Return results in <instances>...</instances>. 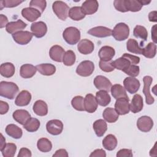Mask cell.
Masks as SVG:
<instances>
[{
	"mask_svg": "<svg viewBox=\"0 0 157 157\" xmlns=\"http://www.w3.org/2000/svg\"><path fill=\"white\" fill-rule=\"evenodd\" d=\"M110 91L112 96L115 99H118L121 98H128L126 92V90L122 85L120 84H115L112 86Z\"/></svg>",
	"mask_w": 157,
	"mask_h": 157,
	"instance_id": "836d02e7",
	"label": "cell"
},
{
	"mask_svg": "<svg viewBox=\"0 0 157 157\" xmlns=\"http://www.w3.org/2000/svg\"><path fill=\"white\" fill-rule=\"evenodd\" d=\"M113 6L117 10L121 12H128L126 8L124 0H115L113 1Z\"/></svg>",
	"mask_w": 157,
	"mask_h": 157,
	"instance_id": "f907efd6",
	"label": "cell"
},
{
	"mask_svg": "<svg viewBox=\"0 0 157 157\" xmlns=\"http://www.w3.org/2000/svg\"><path fill=\"white\" fill-rule=\"evenodd\" d=\"M93 128L96 136L98 137H101L107 131V125L104 120L99 119L93 123Z\"/></svg>",
	"mask_w": 157,
	"mask_h": 157,
	"instance_id": "f546056e",
	"label": "cell"
},
{
	"mask_svg": "<svg viewBox=\"0 0 157 157\" xmlns=\"http://www.w3.org/2000/svg\"><path fill=\"white\" fill-rule=\"evenodd\" d=\"M133 34L136 37L140 38L142 39L144 41H145L147 39L148 32L147 29L143 26H136L133 30Z\"/></svg>",
	"mask_w": 157,
	"mask_h": 157,
	"instance_id": "b9f144b4",
	"label": "cell"
},
{
	"mask_svg": "<svg viewBox=\"0 0 157 157\" xmlns=\"http://www.w3.org/2000/svg\"><path fill=\"white\" fill-rule=\"evenodd\" d=\"M156 53V45L155 44L150 42L143 48L142 55L147 58H153Z\"/></svg>",
	"mask_w": 157,
	"mask_h": 157,
	"instance_id": "60d3db41",
	"label": "cell"
},
{
	"mask_svg": "<svg viewBox=\"0 0 157 157\" xmlns=\"http://www.w3.org/2000/svg\"><path fill=\"white\" fill-rule=\"evenodd\" d=\"M24 2V1L20 0H3L0 1V9L2 10L3 7L11 8L17 7L21 3Z\"/></svg>",
	"mask_w": 157,
	"mask_h": 157,
	"instance_id": "c3c4849f",
	"label": "cell"
},
{
	"mask_svg": "<svg viewBox=\"0 0 157 157\" xmlns=\"http://www.w3.org/2000/svg\"><path fill=\"white\" fill-rule=\"evenodd\" d=\"M19 90L13 82L2 81L0 83V95L9 99H13Z\"/></svg>",
	"mask_w": 157,
	"mask_h": 157,
	"instance_id": "6da1fadb",
	"label": "cell"
},
{
	"mask_svg": "<svg viewBox=\"0 0 157 157\" xmlns=\"http://www.w3.org/2000/svg\"><path fill=\"white\" fill-rule=\"evenodd\" d=\"M97 102L101 106H107L111 101V98L107 91L100 90L96 93Z\"/></svg>",
	"mask_w": 157,
	"mask_h": 157,
	"instance_id": "83f0119b",
	"label": "cell"
},
{
	"mask_svg": "<svg viewBox=\"0 0 157 157\" xmlns=\"http://www.w3.org/2000/svg\"><path fill=\"white\" fill-rule=\"evenodd\" d=\"M99 66L100 69L106 72H110L115 69L113 64V61H102L100 60L99 63Z\"/></svg>",
	"mask_w": 157,
	"mask_h": 157,
	"instance_id": "7dc6e473",
	"label": "cell"
},
{
	"mask_svg": "<svg viewBox=\"0 0 157 157\" xmlns=\"http://www.w3.org/2000/svg\"><path fill=\"white\" fill-rule=\"evenodd\" d=\"M129 34V28L124 23H119L114 27L112 35L115 40L122 41L126 39Z\"/></svg>",
	"mask_w": 157,
	"mask_h": 157,
	"instance_id": "3957f363",
	"label": "cell"
},
{
	"mask_svg": "<svg viewBox=\"0 0 157 157\" xmlns=\"http://www.w3.org/2000/svg\"><path fill=\"white\" fill-rule=\"evenodd\" d=\"M37 147L39 151L42 152H48L52 148V144L47 138H40L37 142Z\"/></svg>",
	"mask_w": 157,
	"mask_h": 157,
	"instance_id": "ab89813d",
	"label": "cell"
},
{
	"mask_svg": "<svg viewBox=\"0 0 157 157\" xmlns=\"http://www.w3.org/2000/svg\"><path fill=\"white\" fill-rule=\"evenodd\" d=\"M6 132L11 137L18 139L21 137L23 131L20 128L14 124H8L6 128Z\"/></svg>",
	"mask_w": 157,
	"mask_h": 157,
	"instance_id": "4dcf8cb0",
	"label": "cell"
},
{
	"mask_svg": "<svg viewBox=\"0 0 157 157\" xmlns=\"http://www.w3.org/2000/svg\"><path fill=\"white\" fill-rule=\"evenodd\" d=\"M156 14L157 12L156 11H151L148 14V19L150 21H153V22H156L157 21V18H156Z\"/></svg>",
	"mask_w": 157,
	"mask_h": 157,
	"instance_id": "91938a15",
	"label": "cell"
},
{
	"mask_svg": "<svg viewBox=\"0 0 157 157\" xmlns=\"http://www.w3.org/2000/svg\"><path fill=\"white\" fill-rule=\"evenodd\" d=\"M113 64L114 67L116 68L117 69L124 72L128 68V67L132 64L126 58L121 56L117 59L116 60L113 61Z\"/></svg>",
	"mask_w": 157,
	"mask_h": 157,
	"instance_id": "f35d334b",
	"label": "cell"
},
{
	"mask_svg": "<svg viewBox=\"0 0 157 157\" xmlns=\"http://www.w3.org/2000/svg\"><path fill=\"white\" fill-rule=\"evenodd\" d=\"M137 126L138 129L144 132L150 131L153 126V121L148 116H142L137 121Z\"/></svg>",
	"mask_w": 157,
	"mask_h": 157,
	"instance_id": "7c38bea8",
	"label": "cell"
},
{
	"mask_svg": "<svg viewBox=\"0 0 157 157\" xmlns=\"http://www.w3.org/2000/svg\"><path fill=\"white\" fill-rule=\"evenodd\" d=\"M144 82V88H143V93L145 96V102L147 104L151 105L154 103L155 99L151 95L150 91V87L153 82V78L147 75L143 78Z\"/></svg>",
	"mask_w": 157,
	"mask_h": 157,
	"instance_id": "9c48e42d",
	"label": "cell"
},
{
	"mask_svg": "<svg viewBox=\"0 0 157 157\" xmlns=\"http://www.w3.org/2000/svg\"><path fill=\"white\" fill-rule=\"evenodd\" d=\"M94 85L95 87L100 90H104L109 92L112 87V83L105 77L98 75L94 79Z\"/></svg>",
	"mask_w": 157,
	"mask_h": 157,
	"instance_id": "4fadbf2b",
	"label": "cell"
},
{
	"mask_svg": "<svg viewBox=\"0 0 157 157\" xmlns=\"http://www.w3.org/2000/svg\"><path fill=\"white\" fill-rule=\"evenodd\" d=\"M115 109L118 115H120L128 113L130 110L129 98H121L117 99L115 104Z\"/></svg>",
	"mask_w": 157,
	"mask_h": 157,
	"instance_id": "30bf717a",
	"label": "cell"
},
{
	"mask_svg": "<svg viewBox=\"0 0 157 157\" xmlns=\"http://www.w3.org/2000/svg\"><path fill=\"white\" fill-rule=\"evenodd\" d=\"M99 4L96 0H86L82 5V9L85 15H92L98 9Z\"/></svg>",
	"mask_w": 157,
	"mask_h": 157,
	"instance_id": "e0dca14e",
	"label": "cell"
},
{
	"mask_svg": "<svg viewBox=\"0 0 157 157\" xmlns=\"http://www.w3.org/2000/svg\"><path fill=\"white\" fill-rule=\"evenodd\" d=\"M36 71V66L30 64H25L20 67V75L24 78H31L35 75Z\"/></svg>",
	"mask_w": 157,
	"mask_h": 157,
	"instance_id": "cb8c5ba5",
	"label": "cell"
},
{
	"mask_svg": "<svg viewBox=\"0 0 157 157\" xmlns=\"http://www.w3.org/2000/svg\"><path fill=\"white\" fill-rule=\"evenodd\" d=\"M115 51L114 48L110 46H103L99 51L98 55L101 60L102 61H110L112 60L115 56Z\"/></svg>",
	"mask_w": 157,
	"mask_h": 157,
	"instance_id": "7402d4cb",
	"label": "cell"
},
{
	"mask_svg": "<svg viewBox=\"0 0 157 157\" xmlns=\"http://www.w3.org/2000/svg\"><path fill=\"white\" fill-rule=\"evenodd\" d=\"M34 112L39 116H45L48 113V106L47 103L42 100L36 101L33 107Z\"/></svg>",
	"mask_w": 157,
	"mask_h": 157,
	"instance_id": "484cf974",
	"label": "cell"
},
{
	"mask_svg": "<svg viewBox=\"0 0 157 157\" xmlns=\"http://www.w3.org/2000/svg\"><path fill=\"white\" fill-rule=\"evenodd\" d=\"M98 102L96 98L92 94H87L84 98L85 110L88 113L94 112L98 108Z\"/></svg>",
	"mask_w": 157,
	"mask_h": 157,
	"instance_id": "2e32d148",
	"label": "cell"
},
{
	"mask_svg": "<svg viewBox=\"0 0 157 157\" xmlns=\"http://www.w3.org/2000/svg\"><path fill=\"white\" fill-rule=\"evenodd\" d=\"M53 156L55 157H67L68 156V153L67 151L65 149H59L55 151V153L53 155Z\"/></svg>",
	"mask_w": 157,
	"mask_h": 157,
	"instance_id": "6f0895ef",
	"label": "cell"
},
{
	"mask_svg": "<svg viewBox=\"0 0 157 157\" xmlns=\"http://www.w3.org/2000/svg\"><path fill=\"white\" fill-rule=\"evenodd\" d=\"M17 146L15 144L7 143L1 151L4 157H13L15 154Z\"/></svg>",
	"mask_w": 157,
	"mask_h": 157,
	"instance_id": "7bdbcfd3",
	"label": "cell"
},
{
	"mask_svg": "<svg viewBox=\"0 0 157 157\" xmlns=\"http://www.w3.org/2000/svg\"><path fill=\"white\" fill-rule=\"evenodd\" d=\"M143 107L144 103L142 97L140 94H136L131 100V103L129 104L130 110L134 113H138L142 110Z\"/></svg>",
	"mask_w": 157,
	"mask_h": 157,
	"instance_id": "603a6c76",
	"label": "cell"
},
{
	"mask_svg": "<svg viewBox=\"0 0 157 157\" xmlns=\"http://www.w3.org/2000/svg\"><path fill=\"white\" fill-rule=\"evenodd\" d=\"M75 59L76 56L74 52L72 50H69L66 51L64 55L63 58V63L66 66H71L75 63Z\"/></svg>",
	"mask_w": 157,
	"mask_h": 157,
	"instance_id": "ee69618b",
	"label": "cell"
},
{
	"mask_svg": "<svg viewBox=\"0 0 157 157\" xmlns=\"http://www.w3.org/2000/svg\"><path fill=\"white\" fill-rule=\"evenodd\" d=\"M31 31L33 36L37 38L44 37L47 32V26L43 21L34 22L31 24Z\"/></svg>",
	"mask_w": 157,
	"mask_h": 157,
	"instance_id": "8fae6325",
	"label": "cell"
},
{
	"mask_svg": "<svg viewBox=\"0 0 157 157\" xmlns=\"http://www.w3.org/2000/svg\"><path fill=\"white\" fill-rule=\"evenodd\" d=\"M85 14L82 11L81 7L75 6L69 9V17L73 20L79 21L85 18Z\"/></svg>",
	"mask_w": 157,
	"mask_h": 157,
	"instance_id": "e575fe53",
	"label": "cell"
},
{
	"mask_svg": "<svg viewBox=\"0 0 157 157\" xmlns=\"http://www.w3.org/2000/svg\"><path fill=\"white\" fill-rule=\"evenodd\" d=\"M31 156H32L31 151H30V150L26 148H21L20 150L19 153L17 155L18 157H24V156L31 157Z\"/></svg>",
	"mask_w": 157,
	"mask_h": 157,
	"instance_id": "db71d44e",
	"label": "cell"
},
{
	"mask_svg": "<svg viewBox=\"0 0 157 157\" xmlns=\"http://www.w3.org/2000/svg\"><path fill=\"white\" fill-rule=\"evenodd\" d=\"M47 2L45 0H32L29 2V7L34 8L42 13L45 9Z\"/></svg>",
	"mask_w": 157,
	"mask_h": 157,
	"instance_id": "bcb514c9",
	"label": "cell"
},
{
	"mask_svg": "<svg viewBox=\"0 0 157 157\" xmlns=\"http://www.w3.org/2000/svg\"><path fill=\"white\" fill-rule=\"evenodd\" d=\"M63 37L67 44L75 45L80 39V31L75 27L70 26L64 30Z\"/></svg>",
	"mask_w": 157,
	"mask_h": 157,
	"instance_id": "7a4b0ae2",
	"label": "cell"
},
{
	"mask_svg": "<svg viewBox=\"0 0 157 157\" xmlns=\"http://www.w3.org/2000/svg\"><path fill=\"white\" fill-rule=\"evenodd\" d=\"M90 157H98V156L105 157L106 153H105V151L102 149H96L90 154Z\"/></svg>",
	"mask_w": 157,
	"mask_h": 157,
	"instance_id": "11a10c76",
	"label": "cell"
},
{
	"mask_svg": "<svg viewBox=\"0 0 157 157\" xmlns=\"http://www.w3.org/2000/svg\"><path fill=\"white\" fill-rule=\"evenodd\" d=\"M36 67L39 72L44 75H52L56 72V67L53 64L50 63L38 64Z\"/></svg>",
	"mask_w": 157,
	"mask_h": 157,
	"instance_id": "4316f807",
	"label": "cell"
},
{
	"mask_svg": "<svg viewBox=\"0 0 157 157\" xmlns=\"http://www.w3.org/2000/svg\"><path fill=\"white\" fill-rule=\"evenodd\" d=\"M21 15L23 18L30 22L36 21L41 15V13L38 10L33 7H26L22 9Z\"/></svg>",
	"mask_w": 157,
	"mask_h": 157,
	"instance_id": "9a60e30c",
	"label": "cell"
},
{
	"mask_svg": "<svg viewBox=\"0 0 157 157\" xmlns=\"http://www.w3.org/2000/svg\"><path fill=\"white\" fill-rule=\"evenodd\" d=\"M103 147L109 150L112 151L114 150L117 145V139L113 134H108L102 140Z\"/></svg>",
	"mask_w": 157,
	"mask_h": 157,
	"instance_id": "d6a6232c",
	"label": "cell"
},
{
	"mask_svg": "<svg viewBox=\"0 0 157 157\" xmlns=\"http://www.w3.org/2000/svg\"><path fill=\"white\" fill-rule=\"evenodd\" d=\"M122 57H124L125 58H126L129 61V62L132 64H135L136 65L137 64H138L140 62V58L135 56V55H130L129 53H124L122 55Z\"/></svg>",
	"mask_w": 157,
	"mask_h": 157,
	"instance_id": "816d5d0a",
	"label": "cell"
},
{
	"mask_svg": "<svg viewBox=\"0 0 157 157\" xmlns=\"http://www.w3.org/2000/svg\"><path fill=\"white\" fill-rule=\"evenodd\" d=\"M123 85L124 89L129 93L134 94L139 90L140 84L138 79L134 77H129L124 78Z\"/></svg>",
	"mask_w": 157,
	"mask_h": 157,
	"instance_id": "ba28073f",
	"label": "cell"
},
{
	"mask_svg": "<svg viewBox=\"0 0 157 157\" xmlns=\"http://www.w3.org/2000/svg\"><path fill=\"white\" fill-rule=\"evenodd\" d=\"M71 105L78 111H84V98L81 96H75L71 101Z\"/></svg>",
	"mask_w": 157,
	"mask_h": 157,
	"instance_id": "f6af8a7d",
	"label": "cell"
},
{
	"mask_svg": "<svg viewBox=\"0 0 157 157\" xmlns=\"http://www.w3.org/2000/svg\"><path fill=\"white\" fill-rule=\"evenodd\" d=\"M151 37L154 42V44H156L157 42V40H156V25H155L151 28Z\"/></svg>",
	"mask_w": 157,
	"mask_h": 157,
	"instance_id": "94428289",
	"label": "cell"
},
{
	"mask_svg": "<svg viewBox=\"0 0 157 157\" xmlns=\"http://www.w3.org/2000/svg\"><path fill=\"white\" fill-rule=\"evenodd\" d=\"M64 53L65 52L63 48L58 45H55L52 46L49 51V55L50 58L56 62L63 61Z\"/></svg>",
	"mask_w": 157,
	"mask_h": 157,
	"instance_id": "d6986e66",
	"label": "cell"
},
{
	"mask_svg": "<svg viewBox=\"0 0 157 157\" xmlns=\"http://www.w3.org/2000/svg\"><path fill=\"white\" fill-rule=\"evenodd\" d=\"M94 45L93 42L87 39H82L77 45V48L80 53L83 55H88L94 50Z\"/></svg>",
	"mask_w": 157,
	"mask_h": 157,
	"instance_id": "ac0fdd59",
	"label": "cell"
},
{
	"mask_svg": "<svg viewBox=\"0 0 157 157\" xmlns=\"http://www.w3.org/2000/svg\"><path fill=\"white\" fill-rule=\"evenodd\" d=\"M33 34L28 31H20L12 34L15 42L20 45H26L32 39Z\"/></svg>",
	"mask_w": 157,
	"mask_h": 157,
	"instance_id": "52a82bcc",
	"label": "cell"
},
{
	"mask_svg": "<svg viewBox=\"0 0 157 157\" xmlns=\"http://www.w3.org/2000/svg\"><path fill=\"white\" fill-rule=\"evenodd\" d=\"M88 33L96 37H105L111 36L112 31L105 26H96L89 29Z\"/></svg>",
	"mask_w": 157,
	"mask_h": 157,
	"instance_id": "5bb4252c",
	"label": "cell"
},
{
	"mask_svg": "<svg viewBox=\"0 0 157 157\" xmlns=\"http://www.w3.org/2000/svg\"><path fill=\"white\" fill-rule=\"evenodd\" d=\"M0 142H1V143H0V146H1L0 150H2L4 148V147L6 146V139H5V138L4 137V136H3V135L2 134H1Z\"/></svg>",
	"mask_w": 157,
	"mask_h": 157,
	"instance_id": "6125c7cd",
	"label": "cell"
},
{
	"mask_svg": "<svg viewBox=\"0 0 157 157\" xmlns=\"http://www.w3.org/2000/svg\"><path fill=\"white\" fill-rule=\"evenodd\" d=\"M116 155L117 157H132L133 156V154L131 150L123 148L120 150L117 153Z\"/></svg>",
	"mask_w": 157,
	"mask_h": 157,
	"instance_id": "f5cc1de1",
	"label": "cell"
},
{
	"mask_svg": "<svg viewBox=\"0 0 157 157\" xmlns=\"http://www.w3.org/2000/svg\"><path fill=\"white\" fill-rule=\"evenodd\" d=\"M27 24L23 22L21 20H18L16 21H11L7 23L6 26V30L8 33L14 34L25 29Z\"/></svg>",
	"mask_w": 157,
	"mask_h": 157,
	"instance_id": "ffe728a7",
	"label": "cell"
},
{
	"mask_svg": "<svg viewBox=\"0 0 157 157\" xmlns=\"http://www.w3.org/2000/svg\"><path fill=\"white\" fill-rule=\"evenodd\" d=\"M40 123L39 120L36 118L31 117L23 124V128L28 132H33L37 131L40 127Z\"/></svg>",
	"mask_w": 157,
	"mask_h": 157,
	"instance_id": "d590c367",
	"label": "cell"
},
{
	"mask_svg": "<svg viewBox=\"0 0 157 157\" xmlns=\"http://www.w3.org/2000/svg\"><path fill=\"white\" fill-rule=\"evenodd\" d=\"M139 72L140 69L139 66L135 64H131L124 72L132 77H135L139 74Z\"/></svg>",
	"mask_w": 157,
	"mask_h": 157,
	"instance_id": "681fc988",
	"label": "cell"
},
{
	"mask_svg": "<svg viewBox=\"0 0 157 157\" xmlns=\"http://www.w3.org/2000/svg\"><path fill=\"white\" fill-rule=\"evenodd\" d=\"M46 129L48 133L57 136L60 134L63 130V124L59 120H51L46 124Z\"/></svg>",
	"mask_w": 157,
	"mask_h": 157,
	"instance_id": "8992f818",
	"label": "cell"
},
{
	"mask_svg": "<svg viewBox=\"0 0 157 157\" xmlns=\"http://www.w3.org/2000/svg\"><path fill=\"white\" fill-rule=\"evenodd\" d=\"M9 104L3 101H0V113L4 115L9 110Z\"/></svg>",
	"mask_w": 157,
	"mask_h": 157,
	"instance_id": "9f6ffc18",
	"label": "cell"
},
{
	"mask_svg": "<svg viewBox=\"0 0 157 157\" xmlns=\"http://www.w3.org/2000/svg\"><path fill=\"white\" fill-rule=\"evenodd\" d=\"M8 23V18L3 14L0 15V28H2Z\"/></svg>",
	"mask_w": 157,
	"mask_h": 157,
	"instance_id": "680465c9",
	"label": "cell"
},
{
	"mask_svg": "<svg viewBox=\"0 0 157 157\" xmlns=\"http://www.w3.org/2000/svg\"><path fill=\"white\" fill-rule=\"evenodd\" d=\"M31 100V94L27 90H23L18 94L15 100V104L17 106H26L28 105Z\"/></svg>",
	"mask_w": 157,
	"mask_h": 157,
	"instance_id": "44dd1931",
	"label": "cell"
},
{
	"mask_svg": "<svg viewBox=\"0 0 157 157\" xmlns=\"http://www.w3.org/2000/svg\"><path fill=\"white\" fill-rule=\"evenodd\" d=\"M52 9L58 18L63 21L66 20L70 9L67 4L61 1H56L53 3Z\"/></svg>",
	"mask_w": 157,
	"mask_h": 157,
	"instance_id": "277c9868",
	"label": "cell"
},
{
	"mask_svg": "<svg viewBox=\"0 0 157 157\" xmlns=\"http://www.w3.org/2000/svg\"><path fill=\"white\" fill-rule=\"evenodd\" d=\"M12 117L17 122L23 125L27 120L31 118V115L26 110L18 109L13 113Z\"/></svg>",
	"mask_w": 157,
	"mask_h": 157,
	"instance_id": "d4e9b609",
	"label": "cell"
},
{
	"mask_svg": "<svg viewBox=\"0 0 157 157\" xmlns=\"http://www.w3.org/2000/svg\"><path fill=\"white\" fill-rule=\"evenodd\" d=\"M126 10L131 12H138L141 10L143 5L141 1L137 0H124Z\"/></svg>",
	"mask_w": 157,
	"mask_h": 157,
	"instance_id": "74e56055",
	"label": "cell"
},
{
	"mask_svg": "<svg viewBox=\"0 0 157 157\" xmlns=\"http://www.w3.org/2000/svg\"><path fill=\"white\" fill-rule=\"evenodd\" d=\"M156 143L155 144L154 147H153L152 149H151V150H150V155L151 156H153V153H155V155H156Z\"/></svg>",
	"mask_w": 157,
	"mask_h": 157,
	"instance_id": "be15d7a7",
	"label": "cell"
},
{
	"mask_svg": "<svg viewBox=\"0 0 157 157\" xmlns=\"http://www.w3.org/2000/svg\"><path fill=\"white\" fill-rule=\"evenodd\" d=\"M15 68L14 65L11 63H4L0 66L1 75L6 78H10L15 74Z\"/></svg>",
	"mask_w": 157,
	"mask_h": 157,
	"instance_id": "f1b7e54d",
	"label": "cell"
},
{
	"mask_svg": "<svg viewBox=\"0 0 157 157\" xmlns=\"http://www.w3.org/2000/svg\"><path fill=\"white\" fill-rule=\"evenodd\" d=\"M94 69V63L89 60L82 61L77 67L76 72L82 77H88L92 74Z\"/></svg>",
	"mask_w": 157,
	"mask_h": 157,
	"instance_id": "5b68a950",
	"label": "cell"
},
{
	"mask_svg": "<svg viewBox=\"0 0 157 157\" xmlns=\"http://www.w3.org/2000/svg\"><path fill=\"white\" fill-rule=\"evenodd\" d=\"M102 117L108 123H115L118 120L119 115L115 109L112 107H107L103 111Z\"/></svg>",
	"mask_w": 157,
	"mask_h": 157,
	"instance_id": "1f68e13d",
	"label": "cell"
},
{
	"mask_svg": "<svg viewBox=\"0 0 157 157\" xmlns=\"http://www.w3.org/2000/svg\"><path fill=\"white\" fill-rule=\"evenodd\" d=\"M126 48L129 52L132 53L142 55L144 48H142L139 45L137 40L134 39H129L128 40L126 43Z\"/></svg>",
	"mask_w": 157,
	"mask_h": 157,
	"instance_id": "8d00e7d4",
	"label": "cell"
}]
</instances>
